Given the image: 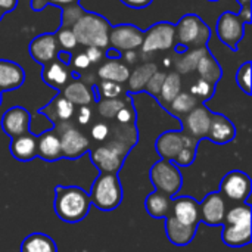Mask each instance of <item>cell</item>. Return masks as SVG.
I'll return each instance as SVG.
<instances>
[{
  "mask_svg": "<svg viewBox=\"0 0 252 252\" xmlns=\"http://www.w3.org/2000/svg\"><path fill=\"white\" fill-rule=\"evenodd\" d=\"M92 202L89 193L78 186L55 188V213L65 223H78L84 220L90 211Z\"/></svg>",
  "mask_w": 252,
  "mask_h": 252,
  "instance_id": "1",
  "label": "cell"
},
{
  "mask_svg": "<svg viewBox=\"0 0 252 252\" xmlns=\"http://www.w3.org/2000/svg\"><path fill=\"white\" fill-rule=\"evenodd\" d=\"M111 24L106 18H103L99 13L93 12H84V15L74 24L71 28L77 44L86 46V47H99L106 49L109 47V31Z\"/></svg>",
  "mask_w": 252,
  "mask_h": 252,
  "instance_id": "2",
  "label": "cell"
},
{
  "mask_svg": "<svg viewBox=\"0 0 252 252\" xmlns=\"http://www.w3.org/2000/svg\"><path fill=\"white\" fill-rule=\"evenodd\" d=\"M123 186L117 173H100L89 193L92 205L100 211H114L123 202Z\"/></svg>",
  "mask_w": 252,
  "mask_h": 252,
  "instance_id": "3",
  "label": "cell"
},
{
  "mask_svg": "<svg viewBox=\"0 0 252 252\" xmlns=\"http://www.w3.org/2000/svg\"><path fill=\"white\" fill-rule=\"evenodd\" d=\"M211 38V28L195 13H188L174 25V40L186 49L205 47Z\"/></svg>",
  "mask_w": 252,
  "mask_h": 252,
  "instance_id": "4",
  "label": "cell"
},
{
  "mask_svg": "<svg viewBox=\"0 0 252 252\" xmlns=\"http://www.w3.org/2000/svg\"><path fill=\"white\" fill-rule=\"evenodd\" d=\"M130 149H131L130 146H127L121 142L108 140L105 145L92 149L90 158H92V162L96 165V168L100 173H117L118 174Z\"/></svg>",
  "mask_w": 252,
  "mask_h": 252,
  "instance_id": "5",
  "label": "cell"
},
{
  "mask_svg": "<svg viewBox=\"0 0 252 252\" xmlns=\"http://www.w3.org/2000/svg\"><path fill=\"white\" fill-rule=\"evenodd\" d=\"M151 182L155 186V190L168 195L170 198L176 196L183 185V176L177 165L173 161L159 159L151 168Z\"/></svg>",
  "mask_w": 252,
  "mask_h": 252,
  "instance_id": "6",
  "label": "cell"
},
{
  "mask_svg": "<svg viewBox=\"0 0 252 252\" xmlns=\"http://www.w3.org/2000/svg\"><path fill=\"white\" fill-rule=\"evenodd\" d=\"M55 130L58 131L61 139L62 158L78 159L90 151V142L80 128L71 126L69 123H63L55 126Z\"/></svg>",
  "mask_w": 252,
  "mask_h": 252,
  "instance_id": "7",
  "label": "cell"
},
{
  "mask_svg": "<svg viewBox=\"0 0 252 252\" xmlns=\"http://www.w3.org/2000/svg\"><path fill=\"white\" fill-rule=\"evenodd\" d=\"M245 25L247 24L239 16V13L223 12L219 16L217 25H216L217 37L230 50H238L239 43L242 41V38L245 35Z\"/></svg>",
  "mask_w": 252,
  "mask_h": 252,
  "instance_id": "8",
  "label": "cell"
},
{
  "mask_svg": "<svg viewBox=\"0 0 252 252\" xmlns=\"http://www.w3.org/2000/svg\"><path fill=\"white\" fill-rule=\"evenodd\" d=\"M174 25L170 22L154 24L143 35L142 50L143 53H154L161 50H168L174 46Z\"/></svg>",
  "mask_w": 252,
  "mask_h": 252,
  "instance_id": "9",
  "label": "cell"
},
{
  "mask_svg": "<svg viewBox=\"0 0 252 252\" xmlns=\"http://www.w3.org/2000/svg\"><path fill=\"white\" fill-rule=\"evenodd\" d=\"M251 177L239 170L229 171L220 183V193L223 195V198H227L239 204L247 202V199L251 195Z\"/></svg>",
  "mask_w": 252,
  "mask_h": 252,
  "instance_id": "10",
  "label": "cell"
},
{
  "mask_svg": "<svg viewBox=\"0 0 252 252\" xmlns=\"http://www.w3.org/2000/svg\"><path fill=\"white\" fill-rule=\"evenodd\" d=\"M145 31L131 24L112 25L109 31V46L123 52L136 50L143 43Z\"/></svg>",
  "mask_w": 252,
  "mask_h": 252,
  "instance_id": "11",
  "label": "cell"
},
{
  "mask_svg": "<svg viewBox=\"0 0 252 252\" xmlns=\"http://www.w3.org/2000/svg\"><path fill=\"white\" fill-rule=\"evenodd\" d=\"M227 213L226 199L220 192H213L199 204V219L208 226H223Z\"/></svg>",
  "mask_w": 252,
  "mask_h": 252,
  "instance_id": "12",
  "label": "cell"
},
{
  "mask_svg": "<svg viewBox=\"0 0 252 252\" xmlns=\"http://www.w3.org/2000/svg\"><path fill=\"white\" fill-rule=\"evenodd\" d=\"M211 115H213V112L210 111V108L205 106L204 103H199L186 117L182 118L183 131L198 140L207 137L210 123H211Z\"/></svg>",
  "mask_w": 252,
  "mask_h": 252,
  "instance_id": "13",
  "label": "cell"
},
{
  "mask_svg": "<svg viewBox=\"0 0 252 252\" xmlns=\"http://www.w3.org/2000/svg\"><path fill=\"white\" fill-rule=\"evenodd\" d=\"M195 137L189 136L188 133H185L183 130H177V131H164L155 142V149L158 152V155L162 159L167 161H173L179 152Z\"/></svg>",
  "mask_w": 252,
  "mask_h": 252,
  "instance_id": "14",
  "label": "cell"
},
{
  "mask_svg": "<svg viewBox=\"0 0 252 252\" xmlns=\"http://www.w3.org/2000/svg\"><path fill=\"white\" fill-rule=\"evenodd\" d=\"M1 130L10 137H18L25 133H30L31 114L22 106L9 108L1 117Z\"/></svg>",
  "mask_w": 252,
  "mask_h": 252,
  "instance_id": "15",
  "label": "cell"
},
{
  "mask_svg": "<svg viewBox=\"0 0 252 252\" xmlns=\"http://www.w3.org/2000/svg\"><path fill=\"white\" fill-rule=\"evenodd\" d=\"M28 50H30L31 58L37 63L44 66L56 59V55L61 49L58 46L55 34L46 32V34H41V35H37L35 38H32L28 46Z\"/></svg>",
  "mask_w": 252,
  "mask_h": 252,
  "instance_id": "16",
  "label": "cell"
},
{
  "mask_svg": "<svg viewBox=\"0 0 252 252\" xmlns=\"http://www.w3.org/2000/svg\"><path fill=\"white\" fill-rule=\"evenodd\" d=\"M179 223L185 226L198 227L199 219V202L190 196H180L173 199L171 202V213H170Z\"/></svg>",
  "mask_w": 252,
  "mask_h": 252,
  "instance_id": "17",
  "label": "cell"
},
{
  "mask_svg": "<svg viewBox=\"0 0 252 252\" xmlns=\"http://www.w3.org/2000/svg\"><path fill=\"white\" fill-rule=\"evenodd\" d=\"M235 136H236L235 124L226 115L213 112L207 137L217 145H226V143L232 142L235 139Z\"/></svg>",
  "mask_w": 252,
  "mask_h": 252,
  "instance_id": "18",
  "label": "cell"
},
{
  "mask_svg": "<svg viewBox=\"0 0 252 252\" xmlns=\"http://www.w3.org/2000/svg\"><path fill=\"white\" fill-rule=\"evenodd\" d=\"M40 112L44 114L55 126H59L71 121V118L75 114V106L69 100H66L62 94H58L44 108H41Z\"/></svg>",
  "mask_w": 252,
  "mask_h": 252,
  "instance_id": "19",
  "label": "cell"
},
{
  "mask_svg": "<svg viewBox=\"0 0 252 252\" xmlns=\"http://www.w3.org/2000/svg\"><path fill=\"white\" fill-rule=\"evenodd\" d=\"M25 81L22 66L13 61L0 59V92H10L19 89Z\"/></svg>",
  "mask_w": 252,
  "mask_h": 252,
  "instance_id": "20",
  "label": "cell"
},
{
  "mask_svg": "<svg viewBox=\"0 0 252 252\" xmlns=\"http://www.w3.org/2000/svg\"><path fill=\"white\" fill-rule=\"evenodd\" d=\"M37 157L49 162L62 158L61 139L55 128L47 130L37 137Z\"/></svg>",
  "mask_w": 252,
  "mask_h": 252,
  "instance_id": "21",
  "label": "cell"
},
{
  "mask_svg": "<svg viewBox=\"0 0 252 252\" xmlns=\"http://www.w3.org/2000/svg\"><path fill=\"white\" fill-rule=\"evenodd\" d=\"M196 229L198 227L185 226L179 223L171 214L165 219V235L173 245H177V247L189 245L196 236Z\"/></svg>",
  "mask_w": 252,
  "mask_h": 252,
  "instance_id": "22",
  "label": "cell"
},
{
  "mask_svg": "<svg viewBox=\"0 0 252 252\" xmlns=\"http://www.w3.org/2000/svg\"><path fill=\"white\" fill-rule=\"evenodd\" d=\"M10 154L18 161H32L37 157V136L30 131L22 136L13 137L10 142Z\"/></svg>",
  "mask_w": 252,
  "mask_h": 252,
  "instance_id": "23",
  "label": "cell"
},
{
  "mask_svg": "<svg viewBox=\"0 0 252 252\" xmlns=\"http://www.w3.org/2000/svg\"><path fill=\"white\" fill-rule=\"evenodd\" d=\"M66 100H69L74 106H90L92 102H94V93L93 89L89 87L86 83L80 81V80H72L71 83H68L61 93Z\"/></svg>",
  "mask_w": 252,
  "mask_h": 252,
  "instance_id": "24",
  "label": "cell"
},
{
  "mask_svg": "<svg viewBox=\"0 0 252 252\" xmlns=\"http://www.w3.org/2000/svg\"><path fill=\"white\" fill-rule=\"evenodd\" d=\"M69 77H71V72L66 68V65L61 63L56 59L53 62L44 65L43 71H41L43 81L47 86H50V87H53L56 90H62L69 83Z\"/></svg>",
  "mask_w": 252,
  "mask_h": 252,
  "instance_id": "25",
  "label": "cell"
},
{
  "mask_svg": "<svg viewBox=\"0 0 252 252\" xmlns=\"http://www.w3.org/2000/svg\"><path fill=\"white\" fill-rule=\"evenodd\" d=\"M199 75L201 80L208 81L211 84H217L221 77H223V69L220 66V63L217 62V59L213 56V53L210 52V49L202 55V58L199 59L196 69H195Z\"/></svg>",
  "mask_w": 252,
  "mask_h": 252,
  "instance_id": "26",
  "label": "cell"
},
{
  "mask_svg": "<svg viewBox=\"0 0 252 252\" xmlns=\"http://www.w3.org/2000/svg\"><path fill=\"white\" fill-rule=\"evenodd\" d=\"M221 239L227 247L242 248L251 244V226L223 224Z\"/></svg>",
  "mask_w": 252,
  "mask_h": 252,
  "instance_id": "27",
  "label": "cell"
},
{
  "mask_svg": "<svg viewBox=\"0 0 252 252\" xmlns=\"http://www.w3.org/2000/svg\"><path fill=\"white\" fill-rule=\"evenodd\" d=\"M173 199L162 192H152L145 201V208L152 219H167L171 213Z\"/></svg>",
  "mask_w": 252,
  "mask_h": 252,
  "instance_id": "28",
  "label": "cell"
},
{
  "mask_svg": "<svg viewBox=\"0 0 252 252\" xmlns=\"http://www.w3.org/2000/svg\"><path fill=\"white\" fill-rule=\"evenodd\" d=\"M97 75H99V78L102 81H114V83L123 84V83H126L128 80L130 69L120 59H117V61H108V62H105L99 68Z\"/></svg>",
  "mask_w": 252,
  "mask_h": 252,
  "instance_id": "29",
  "label": "cell"
},
{
  "mask_svg": "<svg viewBox=\"0 0 252 252\" xmlns=\"http://www.w3.org/2000/svg\"><path fill=\"white\" fill-rule=\"evenodd\" d=\"M155 71H158V66L154 62H148V63H143V65L137 66L128 75V80H127V83H128V92L130 93L143 92L146 83L149 81V78L154 75Z\"/></svg>",
  "mask_w": 252,
  "mask_h": 252,
  "instance_id": "30",
  "label": "cell"
},
{
  "mask_svg": "<svg viewBox=\"0 0 252 252\" xmlns=\"http://www.w3.org/2000/svg\"><path fill=\"white\" fill-rule=\"evenodd\" d=\"M21 252H58V247L50 236L44 233H31L22 241Z\"/></svg>",
  "mask_w": 252,
  "mask_h": 252,
  "instance_id": "31",
  "label": "cell"
},
{
  "mask_svg": "<svg viewBox=\"0 0 252 252\" xmlns=\"http://www.w3.org/2000/svg\"><path fill=\"white\" fill-rule=\"evenodd\" d=\"M208 50V47H195V49H188L185 53H180L179 59L176 61V72L180 75H188L196 69V65L202 55Z\"/></svg>",
  "mask_w": 252,
  "mask_h": 252,
  "instance_id": "32",
  "label": "cell"
},
{
  "mask_svg": "<svg viewBox=\"0 0 252 252\" xmlns=\"http://www.w3.org/2000/svg\"><path fill=\"white\" fill-rule=\"evenodd\" d=\"M198 105H199V102H198V99L195 96H192L189 92H180L170 102V105L167 106V109H168L170 114H173L174 117H177V118L182 120L183 117H186Z\"/></svg>",
  "mask_w": 252,
  "mask_h": 252,
  "instance_id": "33",
  "label": "cell"
},
{
  "mask_svg": "<svg viewBox=\"0 0 252 252\" xmlns=\"http://www.w3.org/2000/svg\"><path fill=\"white\" fill-rule=\"evenodd\" d=\"M182 92V75L177 74L176 71L168 72L165 75V80L162 83L161 87V93L159 97L157 100H159L162 103V106H168L170 102Z\"/></svg>",
  "mask_w": 252,
  "mask_h": 252,
  "instance_id": "34",
  "label": "cell"
},
{
  "mask_svg": "<svg viewBox=\"0 0 252 252\" xmlns=\"http://www.w3.org/2000/svg\"><path fill=\"white\" fill-rule=\"evenodd\" d=\"M130 102V96L126 94L124 97L115 99H99L97 100V112L105 120H115L118 111Z\"/></svg>",
  "mask_w": 252,
  "mask_h": 252,
  "instance_id": "35",
  "label": "cell"
},
{
  "mask_svg": "<svg viewBox=\"0 0 252 252\" xmlns=\"http://www.w3.org/2000/svg\"><path fill=\"white\" fill-rule=\"evenodd\" d=\"M92 89H93L96 102L99 99H115V97L123 96V93H124L123 84H118L114 81H100L99 84L93 86Z\"/></svg>",
  "mask_w": 252,
  "mask_h": 252,
  "instance_id": "36",
  "label": "cell"
},
{
  "mask_svg": "<svg viewBox=\"0 0 252 252\" xmlns=\"http://www.w3.org/2000/svg\"><path fill=\"white\" fill-rule=\"evenodd\" d=\"M84 9L80 6V3H74L69 6L62 7L61 12V27L62 28H72L74 24L84 15Z\"/></svg>",
  "mask_w": 252,
  "mask_h": 252,
  "instance_id": "37",
  "label": "cell"
},
{
  "mask_svg": "<svg viewBox=\"0 0 252 252\" xmlns=\"http://www.w3.org/2000/svg\"><path fill=\"white\" fill-rule=\"evenodd\" d=\"M214 92H216V86L208 83V81H204L201 78H198L192 86H190V94L195 96L198 99L199 103L202 102H207L210 100L213 96H214Z\"/></svg>",
  "mask_w": 252,
  "mask_h": 252,
  "instance_id": "38",
  "label": "cell"
},
{
  "mask_svg": "<svg viewBox=\"0 0 252 252\" xmlns=\"http://www.w3.org/2000/svg\"><path fill=\"white\" fill-rule=\"evenodd\" d=\"M198 143H199L198 139H192V140L179 152V155L173 159V162H174L176 165H180V167H188V165H190V164L195 161Z\"/></svg>",
  "mask_w": 252,
  "mask_h": 252,
  "instance_id": "39",
  "label": "cell"
},
{
  "mask_svg": "<svg viewBox=\"0 0 252 252\" xmlns=\"http://www.w3.org/2000/svg\"><path fill=\"white\" fill-rule=\"evenodd\" d=\"M53 34H55V38H56L58 46H59L61 50L69 52V50H72V49L77 47V40H75V35H74V32H72L71 28H62V27H59L56 30V32H53Z\"/></svg>",
  "mask_w": 252,
  "mask_h": 252,
  "instance_id": "40",
  "label": "cell"
},
{
  "mask_svg": "<svg viewBox=\"0 0 252 252\" xmlns=\"http://www.w3.org/2000/svg\"><path fill=\"white\" fill-rule=\"evenodd\" d=\"M251 68L252 63L248 61L242 63L236 72V83L245 94H251Z\"/></svg>",
  "mask_w": 252,
  "mask_h": 252,
  "instance_id": "41",
  "label": "cell"
},
{
  "mask_svg": "<svg viewBox=\"0 0 252 252\" xmlns=\"http://www.w3.org/2000/svg\"><path fill=\"white\" fill-rule=\"evenodd\" d=\"M165 75H167V72H164V71H155L154 75L149 78V81H148L146 86H145L146 93L151 94L152 97L158 99V97H159V93H161L162 83H164V80H165Z\"/></svg>",
  "mask_w": 252,
  "mask_h": 252,
  "instance_id": "42",
  "label": "cell"
},
{
  "mask_svg": "<svg viewBox=\"0 0 252 252\" xmlns=\"http://www.w3.org/2000/svg\"><path fill=\"white\" fill-rule=\"evenodd\" d=\"M78 1L80 0H31L30 4H31V9L32 10L40 12L46 6H49V4H55V6L65 7V6H69V4H74V3H78Z\"/></svg>",
  "mask_w": 252,
  "mask_h": 252,
  "instance_id": "43",
  "label": "cell"
},
{
  "mask_svg": "<svg viewBox=\"0 0 252 252\" xmlns=\"http://www.w3.org/2000/svg\"><path fill=\"white\" fill-rule=\"evenodd\" d=\"M115 120H117L118 124H134L136 112H134V108H133L131 102H128L126 106H123V108L118 111Z\"/></svg>",
  "mask_w": 252,
  "mask_h": 252,
  "instance_id": "44",
  "label": "cell"
},
{
  "mask_svg": "<svg viewBox=\"0 0 252 252\" xmlns=\"http://www.w3.org/2000/svg\"><path fill=\"white\" fill-rule=\"evenodd\" d=\"M92 139L94 142H99V143H103L109 139V124L106 123H96L93 127H92Z\"/></svg>",
  "mask_w": 252,
  "mask_h": 252,
  "instance_id": "45",
  "label": "cell"
},
{
  "mask_svg": "<svg viewBox=\"0 0 252 252\" xmlns=\"http://www.w3.org/2000/svg\"><path fill=\"white\" fill-rule=\"evenodd\" d=\"M90 120H92V108L90 106H80L78 114H77V121L81 126H86L90 123Z\"/></svg>",
  "mask_w": 252,
  "mask_h": 252,
  "instance_id": "46",
  "label": "cell"
},
{
  "mask_svg": "<svg viewBox=\"0 0 252 252\" xmlns=\"http://www.w3.org/2000/svg\"><path fill=\"white\" fill-rule=\"evenodd\" d=\"M84 53H86L87 59L90 61V63H96L103 58V50L99 47H87Z\"/></svg>",
  "mask_w": 252,
  "mask_h": 252,
  "instance_id": "47",
  "label": "cell"
},
{
  "mask_svg": "<svg viewBox=\"0 0 252 252\" xmlns=\"http://www.w3.org/2000/svg\"><path fill=\"white\" fill-rule=\"evenodd\" d=\"M120 1L131 9H143V7H148L154 0H120Z\"/></svg>",
  "mask_w": 252,
  "mask_h": 252,
  "instance_id": "48",
  "label": "cell"
},
{
  "mask_svg": "<svg viewBox=\"0 0 252 252\" xmlns=\"http://www.w3.org/2000/svg\"><path fill=\"white\" fill-rule=\"evenodd\" d=\"M71 62H72V65H74L75 68H78V69H87L89 65H90V61L87 59L86 53L77 55V56L74 58V61H71Z\"/></svg>",
  "mask_w": 252,
  "mask_h": 252,
  "instance_id": "49",
  "label": "cell"
},
{
  "mask_svg": "<svg viewBox=\"0 0 252 252\" xmlns=\"http://www.w3.org/2000/svg\"><path fill=\"white\" fill-rule=\"evenodd\" d=\"M16 6H18V0H0V9L4 13H9V12L15 10Z\"/></svg>",
  "mask_w": 252,
  "mask_h": 252,
  "instance_id": "50",
  "label": "cell"
},
{
  "mask_svg": "<svg viewBox=\"0 0 252 252\" xmlns=\"http://www.w3.org/2000/svg\"><path fill=\"white\" fill-rule=\"evenodd\" d=\"M56 61H59L61 63H63V65L68 66V65H71L72 56H71V53L66 52V50H59L58 55H56Z\"/></svg>",
  "mask_w": 252,
  "mask_h": 252,
  "instance_id": "51",
  "label": "cell"
},
{
  "mask_svg": "<svg viewBox=\"0 0 252 252\" xmlns=\"http://www.w3.org/2000/svg\"><path fill=\"white\" fill-rule=\"evenodd\" d=\"M106 52H105V55H106V58H108V61H117V59H121V56H123V53L120 52V50H117V49H114V47H106L105 49Z\"/></svg>",
  "mask_w": 252,
  "mask_h": 252,
  "instance_id": "52",
  "label": "cell"
},
{
  "mask_svg": "<svg viewBox=\"0 0 252 252\" xmlns=\"http://www.w3.org/2000/svg\"><path fill=\"white\" fill-rule=\"evenodd\" d=\"M239 16L244 19V22L247 24V25H250L252 21V16H251V6H245V7H242V10H241V13H239Z\"/></svg>",
  "mask_w": 252,
  "mask_h": 252,
  "instance_id": "53",
  "label": "cell"
},
{
  "mask_svg": "<svg viewBox=\"0 0 252 252\" xmlns=\"http://www.w3.org/2000/svg\"><path fill=\"white\" fill-rule=\"evenodd\" d=\"M124 53H126V58H127V61H128V62H134V61H136V53H134V50L124 52Z\"/></svg>",
  "mask_w": 252,
  "mask_h": 252,
  "instance_id": "54",
  "label": "cell"
},
{
  "mask_svg": "<svg viewBox=\"0 0 252 252\" xmlns=\"http://www.w3.org/2000/svg\"><path fill=\"white\" fill-rule=\"evenodd\" d=\"M242 7H245V6H251V0H236Z\"/></svg>",
  "mask_w": 252,
  "mask_h": 252,
  "instance_id": "55",
  "label": "cell"
},
{
  "mask_svg": "<svg viewBox=\"0 0 252 252\" xmlns=\"http://www.w3.org/2000/svg\"><path fill=\"white\" fill-rule=\"evenodd\" d=\"M3 16H4V12H3V10L0 9V21H1V18H3Z\"/></svg>",
  "mask_w": 252,
  "mask_h": 252,
  "instance_id": "56",
  "label": "cell"
},
{
  "mask_svg": "<svg viewBox=\"0 0 252 252\" xmlns=\"http://www.w3.org/2000/svg\"><path fill=\"white\" fill-rule=\"evenodd\" d=\"M0 105H1V92H0Z\"/></svg>",
  "mask_w": 252,
  "mask_h": 252,
  "instance_id": "57",
  "label": "cell"
},
{
  "mask_svg": "<svg viewBox=\"0 0 252 252\" xmlns=\"http://www.w3.org/2000/svg\"><path fill=\"white\" fill-rule=\"evenodd\" d=\"M208 1H220V0H208Z\"/></svg>",
  "mask_w": 252,
  "mask_h": 252,
  "instance_id": "58",
  "label": "cell"
}]
</instances>
